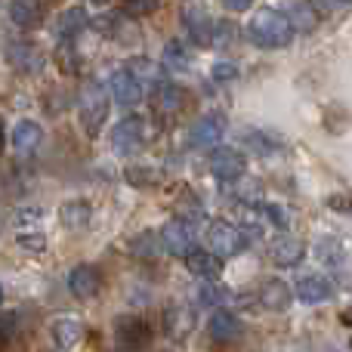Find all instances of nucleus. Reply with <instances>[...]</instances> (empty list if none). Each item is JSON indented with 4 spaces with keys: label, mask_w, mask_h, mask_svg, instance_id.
Instances as JSON below:
<instances>
[{
    "label": "nucleus",
    "mask_w": 352,
    "mask_h": 352,
    "mask_svg": "<svg viewBox=\"0 0 352 352\" xmlns=\"http://www.w3.org/2000/svg\"><path fill=\"white\" fill-rule=\"evenodd\" d=\"M334 3H352V0H334Z\"/></svg>",
    "instance_id": "36"
},
{
    "label": "nucleus",
    "mask_w": 352,
    "mask_h": 352,
    "mask_svg": "<svg viewBox=\"0 0 352 352\" xmlns=\"http://www.w3.org/2000/svg\"><path fill=\"white\" fill-rule=\"evenodd\" d=\"M207 334L217 343H232L241 337V322H238V316H232L229 309H219V312H213L210 322H207Z\"/></svg>",
    "instance_id": "17"
},
{
    "label": "nucleus",
    "mask_w": 352,
    "mask_h": 352,
    "mask_svg": "<svg viewBox=\"0 0 352 352\" xmlns=\"http://www.w3.org/2000/svg\"><path fill=\"white\" fill-rule=\"evenodd\" d=\"M152 105L158 111L173 115V111H179L182 105H186V93H182V87L170 84V80H158V84L152 87Z\"/></svg>",
    "instance_id": "19"
},
{
    "label": "nucleus",
    "mask_w": 352,
    "mask_h": 352,
    "mask_svg": "<svg viewBox=\"0 0 352 352\" xmlns=\"http://www.w3.org/2000/svg\"><path fill=\"white\" fill-rule=\"evenodd\" d=\"M146 146V121L142 118H124L111 130V152L118 155H136Z\"/></svg>",
    "instance_id": "7"
},
{
    "label": "nucleus",
    "mask_w": 352,
    "mask_h": 352,
    "mask_svg": "<svg viewBox=\"0 0 352 352\" xmlns=\"http://www.w3.org/2000/svg\"><path fill=\"white\" fill-rule=\"evenodd\" d=\"M111 337H115L118 349H140L152 340V328L140 316H118L111 324Z\"/></svg>",
    "instance_id": "5"
},
{
    "label": "nucleus",
    "mask_w": 352,
    "mask_h": 352,
    "mask_svg": "<svg viewBox=\"0 0 352 352\" xmlns=\"http://www.w3.org/2000/svg\"><path fill=\"white\" fill-rule=\"evenodd\" d=\"M6 148V130H3V121H0V155H3Z\"/></svg>",
    "instance_id": "34"
},
{
    "label": "nucleus",
    "mask_w": 352,
    "mask_h": 352,
    "mask_svg": "<svg viewBox=\"0 0 352 352\" xmlns=\"http://www.w3.org/2000/svg\"><path fill=\"white\" fill-rule=\"evenodd\" d=\"M182 22H186V28H188V37H192L195 43H201V47L229 43V34H232L229 25L219 22V19H210L204 10H198V6H186Z\"/></svg>",
    "instance_id": "3"
},
{
    "label": "nucleus",
    "mask_w": 352,
    "mask_h": 352,
    "mask_svg": "<svg viewBox=\"0 0 352 352\" xmlns=\"http://www.w3.org/2000/svg\"><path fill=\"white\" fill-rule=\"evenodd\" d=\"M10 22L19 28H34L43 22V3L41 0H12L10 3Z\"/></svg>",
    "instance_id": "20"
},
{
    "label": "nucleus",
    "mask_w": 352,
    "mask_h": 352,
    "mask_svg": "<svg viewBox=\"0 0 352 352\" xmlns=\"http://www.w3.org/2000/svg\"><path fill=\"white\" fill-rule=\"evenodd\" d=\"M90 217H93L90 201H80V198L65 201V204H62V210H59L62 226H65V229H72V232H80V229H84V226L90 223Z\"/></svg>",
    "instance_id": "23"
},
{
    "label": "nucleus",
    "mask_w": 352,
    "mask_h": 352,
    "mask_svg": "<svg viewBox=\"0 0 352 352\" xmlns=\"http://www.w3.org/2000/svg\"><path fill=\"white\" fill-rule=\"evenodd\" d=\"M6 62L22 74H41L43 65H47V56H43L34 43L19 41V43H10V47H6Z\"/></svg>",
    "instance_id": "10"
},
{
    "label": "nucleus",
    "mask_w": 352,
    "mask_h": 352,
    "mask_svg": "<svg viewBox=\"0 0 352 352\" xmlns=\"http://www.w3.org/2000/svg\"><path fill=\"white\" fill-rule=\"evenodd\" d=\"M207 248H210V254H217L219 260L238 256L248 248V232L232 226L229 219H213V223L207 226Z\"/></svg>",
    "instance_id": "4"
},
{
    "label": "nucleus",
    "mask_w": 352,
    "mask_h": 352,
    "mask_svg": "<svg viewBox=\"0 0 352 352\" xmlns=\"http://www.w3.org/2000/svg\"><path fill=\"white\" fill-rule=\"evenodd\" d=\"M285 16L291 19L294 31H300V34H309L318 25V10L309 0H285Z\"/></svg>",
    "instance_id": "18"
},
{
    "label": "nucleus",
    "mask_w": 352,
    "mask_h": 352,
    "mask_svg": "<svg viewBox=\"0 0 352 352\" xmlns=\"http://www.w3.org/2000/svg\"><path fill=\"white\" fill-rule=\"evenodd\" d=\"M269 256H272L275 266H285V269L300 266V263H303V256H306V244L300 241V238H294V235H281V238H275V241H272Z\"/></svg>",
    "instance_id": "15"
},
{
    "label": "nucleus",
    "mask_w": 352,
    "mask_h": 352,
    "mask_svg": "<svg viewBox=\"0 0 352 352\" xmlns=\"http://www.w3.org/2000/svg\"><path fill=\"white\" fill-rule=\"evenodd\" d=\"M291 287L281 278H263L260 287H256V306L266 312H285L291 306Z\"/></svg>",
    "instance_id": "12"
},
{
    "label": "nucleus",
    "mask_w": 352,
    "mask_h": 352,
    "mask_svg": "<svg viewBox=\"0 0 352 352\" xmlns=\"http://www.w3.org/2000/svg\"><path fill=\"white\" fill-rule=\"evenodd\" d=\"M161 244H164L170 254L182 256V260L198 250V244H195V229L188 223H182V219H173V223H167L164 229H161Z\"/></svg>",
    "instance_id": "11"
},
{
    "label": "nucleus",
    "mask_w": 352,
    "mask_h": 352,
    "mask_svg": "<svg viewBox=\"0 0 352 352\" xmlns=\"http://www.w3.org/2000/svg\"><path fill=\"white\" fill-rule=\"evenodd\" d=\"M109 102L111 93L105 90L102 84H87L78 96V118L80 127H84L87 136H96L102 130V124L109 121Z\"/></svg>",
    "instance_id": "2"
},
{
    "label": "nucleus",
    "mask_w": 352,
    "mask_h": 352,
    "mask_svg": "<svg viewBox=\"0 0 352 352\" xmlns=\"http://www.w3.org/2000/svg\"><path fill=\"white\" fill-rule=\"evenodd\" d=\"M226 300H229V294H226L223 287L217 285V281H207V285H201V303H204V306H213V309H223Z\"/></svg>",
    "instance_id": "29"
},
{
    "label": "nucleus",
    "mask_w": 352,
    "mask_h": 352,
    "mask_svg": "<svg viewBox=\"0 0 352 352\" xmlns=\"http://www.w3.org/2000/svg\"><path fill=\"white\" fill-rule=\"evenodd\" d=\"M294 25L291 19L285 16L281 10H272V6H263L250 16L248 22V37L263 50H281L294 41Z\"/></svg>",
    "instance_id": "1"
},
{
    "label": "nucleus",
    "mask_w": 352,
    "mask_h": 352,
    "mask_svg": "<svg viewBox=\"0 0 352 352\" xmlns=\"http://www.w3.org/2000/svg\"><path fill=\"white\" fill-rule=\"evenodd\" d=\"M19 337V316H0V349Z\"/></svg>",
    "instance_id": "31"
},
{
    "label": "nucleus",
    "mask_w": 352,
    "mask_h": 352,
    "mask_svg": "<svg viewBox=\"0 0 352 352\" xmlns=\"http://www.w3.org/2000/svg\"><path fill=\"white\" fill-rule=\"evenodd\" d=\"M0 306H3V287H0Z\"/></svg>",
    "instance_id": "35"
},
{
    "label": "nucleus",
    "mask_w": 352,
    "mask_h": 352,
    "mask_svg": "<svg viewBox=\"0 0 352 352\" xmlns=\"http://www.w3.org/2000/svg\"><path fill=\"white\" fill-rule=\"evenodd\" d=\"M219 3H223L229 12H241V10H248L254 0H219Z\"/></svg>",
    "instance_id": "33"
},
{
    "label": "nucleus",
    "mask_w": 352,
    "mask_h": 352,
    "mask_svg": "<svg viewBox=\"0 0 352 352\" xmlns=\"http://www.w3.org/2000/svg\"><path fill=\"white\" fill-rule=\"evenodd\" d=\"M226 130H229V121H226L223 111H210V115H204L192 130H188V146L192 148H210L213 152V148L223 142Z\"/></svg>",
    "instance_id": "6"
},
{
    "label": "nucleus",
    "mask_w": 352,
    "mask_h": 352,
    "mask_svg": "<svg viewBox=\"0 0 352 352\" xmlns=\"http://www.w3.org/2000/svg\"><path fill=\"white\" fill-rule=\"evenodd\" d=\"M16 244L28 254H43L47 250V235L43 229H28V232H16Z\"/></svg>",
    "instance_id": "27"
},
{
    "label": "nucleus",
    "mask_w": 352,
    "mask_h": 352,
    "mask_svg": "<svg viewBox=\"0 0 352 352\" xmlns=\"http://www.w3.org/2000/svg\"><path fill=\"white\" fill-rule=\"evenodd\" d=\"M207 167H210V173L217 176V179L235 182L238 176H244V167H248V161H244V155L238 152V148H213Z\"/></svg>",
    "instance_id": "9"
},
{
    "label": "nucleus",
    "mask_w": 352,
    "mask_h": 352,
    "mask_svg": "<svg viewBox=\"0 0 352 352\" xmlns=\"http://www.w3.org/2000/svg\"><path fill=\"white\" fill-rule=\"evenodd\" d=\"M161 0H124V12L133 19H142V16H152V12H158Z\"/></svg>",
    "instance_id": "30"
},
{
    "label": "nucleus",
    "mask_w": 352,
    "mask_h": 352,
    "mask_svg": "<svg viewBox=\"0 0 352 352\" xmlns=\"http://www.w3.org/2000/svg\"><path fill=\"white\" fill-rule=\"evenodd\" d=\"M186 266L192 269L195 275H201L204 281H217L219 272H223V263H219L217 254H204V250H195V254L186 256Z\"/></svg>",
    "instance_id": "25"
},
{
    "label": "nucleus",
    "mask_w": 352,
    "mask_h": 352,
    "mask_svg": "<svg viewBox=\"0 0 352 352\" xmlns=\"http://www.w3.org/2000/svg\"><path fill=\"white\" fill-rule=\"evenodd\" d=\"M210 78L219 80V84H226V80H235L238 78V65H235V62H213Z\"/></svg>",
    "instance_id": "32"
},
{
    "label": "nucleus",
    "mask_w": 352,
    "mask_h": 352,
    "mask_svg": "<svg viewBox=\"0 0 352 352\" xmlns=\"http://www.w3.org/2000/svg\"><path fill=\"white\" fill-rule=\"evenodd\" d=\"M12 146H16V152H34L37 146H41V140H43V130H41V124H34V121H19L16 127H12Z\"/></svg>",
    "instance_id": "24"
},
{
    "label": "nucleus",
    "mask_w": 352,
    "mask_h": 352,
    "mask_svg": "<svg viewBox=\"0 0 352 352\" xmlns=\"http://www.w3.org/2000/svg\"><path fill=\"white\" fill-rule=\"evenodd\" d=\"M188 65H192L188 47H182L179 41L167 43V47H164V68H173V72H186Z\"/></svg>",
    "instance_id": "26"
},
{
    "label": "nucleus",
    "mask_w": 352,
    "mask_h": 352,
    "mask_svg": "<svg viewBox=\"0 0 352 352\" xmlns=\"http://www.w3.org/2000/svg\"><path fill=\"white\" fill-rule=\"evenodd\" d=\"M142 87H146L142 78L130 65L111 72V78H109V93L118 105H136L142 99Z\"/></svg>",
    "instance_id": "8"
},
{
    "label": "nucleus",
    "mask_w": 352,
    "mask_h": 352,
    "mask_svg": "<svg viewBox=\"0 0 352 352\" xmlns=\"http://www.w3.org/2000/svg\"><path fill=\"white\" fill-rule=\"evenodd\" d=\"M68 291H72L78 300L99 297V291H102V275H99V269L90 266V263L74 266L72 275H68Z\"/></svg>",
    "instance_id": "13"
},
{
    "label": "nucleus",
    "mask_w": 352,
    "mask_h": 352,
    "mask_svg": "<svg viewBox=\"0 0 352 352\" xmlns=\"http://www.w3.org/2000/svg\"><path fill=\"white\" fill-rule=\"evenodd\" d=\"M84 337V324L78 322V318L72 316H56L53 322H50V340H53V346L59 352L72 349L74 343Z\"/></svg>",
    "instance_id": "14"
},
{
    "label": "nucleus",
    "mask_w": 352,
    "mask_h": 352,
    "mask_svg": "<svg viewBox=\"0 0 352 352\" xmlns=\"http://www.w3.org/2000/svg\"><path fill=\"white\" fill-rule=\"evenodd\" d=\"M294 291H297V297L303 300V303H328V300L334 297V285H331L324 275H303V278L294 285Z\"/></svg>",
    "instance_id": "16"
},
{
    "label": "nucleus",
    "mask_w": 352,
    "mask_h": 352,
    "mask_svg": "<svg viewBox=\"0 0 352 352\" xmlns=\"http://www.w3.org/2000/svg\"><path fill=\"white\" fill-rule=\"evenodd\" d=\"M87 25H90V12H87L84 6H68V10L59 12V19H56V34H59L62 41H72Z\"/></svg>",
    "instance_id": "21"
},
{
    "label": "nucleus",
    "mask_w": 352,
    "mask_h": 352,
    "mask_svg": "<svg viewBox=\"0 0 352 352\" xmlns=\"http://www.w3.org/2000/svg\"><path fill=\"white\" fill-rule=\"evenodd\" d=\"M161 173L158 170H148V167H127V182H133L136 188H152L158 186Z\"/></svg>",
    "instance_id": "28"
},
{
    "label": "nucleus",
    "mask_w": 352,
    "mask_h": 352,
    "mask_svg": "<svg viewBox=\"0 0 352 352\" xmlns=\"http://www.w3.org/2000/svg\"><path fill=\"white\" fill-rule=\"evenodd\" d=\"M164 328H167V334H170V340L182 343L195 328V312H188L186 306H170L167 318H164Z\"/></svg>",
    "instance_id": "22"
}]
</instances>
